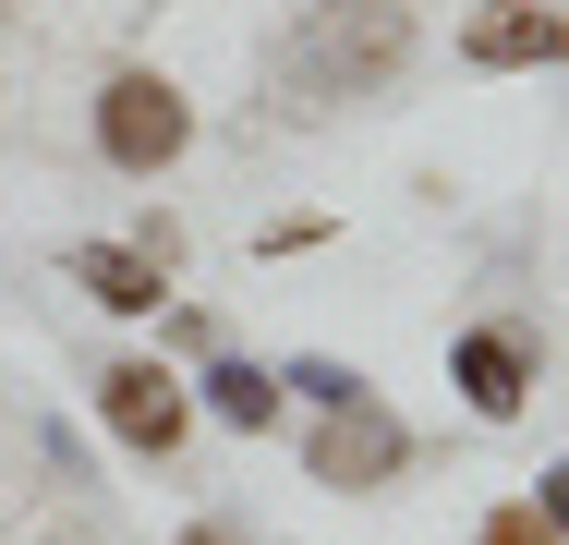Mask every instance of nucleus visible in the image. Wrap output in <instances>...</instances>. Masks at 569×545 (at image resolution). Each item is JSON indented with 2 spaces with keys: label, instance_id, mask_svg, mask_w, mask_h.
I'll return each instance as SVG.
<instances>
[{
  "label": "nucleus",
  "instance_id": "obj_1",
  "mask_svg": "<svg viewBox=\"0 0 569 545\" xmlns=\"http://www.w3.org/2000/svg\"><path fill=\"white\" fill-rule=\"evenodd\" d=\"M303 86L316 98H376L400 61H412V12L400 0H316V24H303Z\"/></svg>",
  "mask_w": 569,
  "mask_h": 545
},
{
  "label": "nucleus",
  "instance_id": "obj_2",
  "mask_svg": "<svg viewBox=\"0 0 569 545\" xmlns=\"http://www.w3.org/2000/svg\"><path fill=\"white\" fill-rule=\"evenodd\" d=\"M182 146H194V109H182L170 73H110V86H98V158H110V170L146 182V170H170Z\"/></svg>",
  "mask_w": 569,
  "mask_h": 545
},
{
  "label": "nucleus",
  "instance_id": "obj_3",
  "mask_svg": "<svg viewBox=\"0 0 569 545\" xmlns=\"http://www.w3.org/2000/svg\"><path fill=\"white\" fill-rule=\"evenodd\" d=\"M98 425H110L121 448H146V460H170L182 425H194V388H182L170 364H110V376H98Z\"/></svg>",
  "mask_w": 569,
  "mask_h": 545
},
{
  "label": "nucleus",
  "instance_id": "obj_4",
  "mask_svg": "<svg viewBox=\"0 0 569 545\" xmlns=\"http://www.w3.org/2000/svg\"><path fill=\"white\" fill-rule=\"evenodd\" d=\"M303 460H316V485H388V473L412 460V436L388 425V413H376V388H363V400H340V413L316 425Z\"/></svg>",
  "mask_w": 569,
  "mask_h": 545
},
{
  "label": "nucleus",
  "instance_id": "obj_5",
  "mask_svg": "<svg viewBox=\"0 0 569 545\" xmlns=\"http://www.w3.org/2000/svg\"><path fill=\"white\" fill-rule=\"evenodd\" d=\"M558 49H569V24L546 0H485V12L460 24V61H485V73H546Z\"/></svg>",
  "mask_w": 569,
  "mask_h": 545
},
{
  "label": "nucleus",
  "instance_id": "obj_6",
  "mask_svg": "<svg viewBox=\"0 0 569 545\" xmlns=\"http://www.w3.org/2000/svg\"><path fill=\"white\" fill-rule=\"evenodd\" d=\"M521 388H533L521 327H472V339H460V400H472L485 425H509V413H521Z\"/></svg>",
  "mask_w": 569,
  "mask_h": 545
},
{
  "label": "nucleus",
  "instance_id": "obj_7",
  "mask_svg": "<svg viewBox=\"0 0 569 545\" xmlns=\"http://www.w3.org/2000/svg\"><path fill=\"white\" fill-rule=\"evenodd\" d=\"M73 279H86L110 316H158V304H170V267H158L146 242H73Z\"/></svg>",
  "mask_w": 569,
  "mask_h": 545
},
{
  "label": "nucleus",
  "instance_id": "obj_8",
  "mask_svg": "<svg viewBox=\"0 0 569 545\" xmlns=\"http://www.w3.org/2000/svg\"><path fill=\"white\" fill-rule=\"evenodd\" d=\"M279 400H291V388H279L267 364H242V351H219V364H207V413H219V425L267 436V425H279Z\"/></svg>",
  "mask_w": 569,
  "mask_h": 545
},
{
  "label": "nucleus",
  "instance_id": "obj_9",
  "mask_svg": "<svg viewBox=\"0 0 569 545\" xmlns=\"http://www.w3.org/2000/svg\"><path fill=\"white\" fill-rule=\"evenodd\" d=\"M279 388H303L316 413H340V400H363V376H351V364H328V351H303V364H291Z\"/></svg>",
  "mask_w": 569,
  "mask_h": 545
},
{
  "label": "nucleus",
  "instance_id": "obj_10",
  "mask_svg": "<svg viewBox=\"0 0 569 545\" xmlns=\"http://www.w3.org/2000/svg\"><path fill=\"white\" fill-rule=\"evenodd\" d=\"M485 545H558V522L521 497V509H497V522H485Z\"/></svg>",
  "mask_w": 569,
  "mask_h": 545
},
{
  "label": "nucleus",
  "instance_id": "obj_11",
  "mask_svg": "<svg viewBox=\"0 0 569 545\" xmlns=\"http://www.w3.org/2000/svg\"><path fill=\"white\" fill-rule=\"evenodd\" d=\"M533 509H546V522L569 534V460H546V497H533Z\"/></svg>",
  "mask_w": 569,
  "mask_h": 545
},
{
  "label": "nucleus",
  "instance_id": "obj_12",
  "mask_svg": "<svg viewBox=\"0 0 569 545\" xmlns=\"http://www.w3.org/2000/svg\"><path fill=\"white\" fill-rule=\"evenodd\" d=\"M182 545H230V534H219V522H194V534H182Z\"/></svg>",
  "mask_w": 569,
  "mask_h": 545
}]
</instances>
